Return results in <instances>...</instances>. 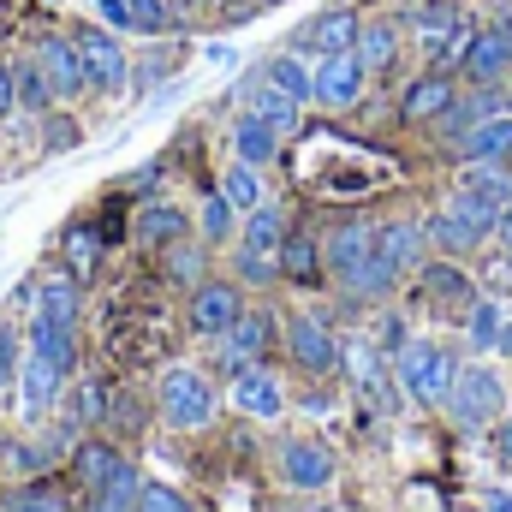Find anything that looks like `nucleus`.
I'll return each mask as SVG.
<instances>
[{
  "mask_svg": "<svg viewBox=\"0 0 512 512\" xmlns=\"http://www.w3.org/2000/svg\"><path fill=\"white\" fill-rule=\"evenodd\" d=\"M495 221H501V209H489L477 191H453L447 197V209H435V221H429V239L441 245V251H453V256H465V251H477L489 233H495Z\"/></svg>",
  "mask_w": 512,
  "mask_h": 512,
  "instance_id": "obj_1",
  "label": "nucleus"
},
{
  "mask_svg": "<svg viewBox=\"0 0 512 512\" xmlns=\"http://www.w3.org/2000/svg\"><path fill=\"white\" fill-rule=\"evenodd\" d=\"M280 245H286V215L274 203H256L239 239V280L245 286H274L280 280Z\"/></svg>",
  "mask_w": 512,
  "mask_h": 512,
  "instance_id": "obj_2",
  "label": "nucleus"
},
{
  "mask_svg": "<svg viewBox=\"0 0 512 512\" xmlns=\"http://www.w3.org/2000/svg\"><path fill=\"white\" fill-rule=\"evenodd\" d=\"M393 370H399V387H405L411 399H423V405H447L453 376H459V364H453L441 346H429V340H405V346L393 352Z\"/></svg>",
  "mask_w": 512,
  "mask_h": 512,
  "instance_id": "obj_3",
  "label": "nucleus"
},
{
  "mask_svg": "<svg viewBox=\"0 0 512 512\" xmlns=\"http://www.w3.org/2000/svg\"><path fill=\"white\" fill-rule=\"evenodd\" d=\"M155 399H161V417L173 429H209L215 423V387L203 382L191 364H173L161 376V387H155Z\"/></svg>",
  "mask_w": 512,
  "mask_h": 512,
  "instance_id": "obj_4",
  "label": "nucleus"
},
{
  "mask_svg": "<svg viewBox=\"0 0 512 512\" xmlns=\"http://www.w3.org/2000/svg\"><path fill=\"white\" fill-rule=\"evenodd\" d=\"M501 405H507V387H501V376H495L489 364H465V370L453 376L447 411H453L459 429H489V423L501 417Z\"/></svg>",
  "mask_w": 512,
  "mask_h": 512,
  "instance_id": "obj_5",
  "label": "nucleus"
},
{
  "mask_svg": "<svg viewBox=\"0 0 512 512\" xmlns=\"http://www.w3.org/2000/svg\"><path fill=\"white\" fill-rule=\"evenodd\" d=\"M465 78L471 84H501L512 72V0H495V12H489V30H477L471 36V48H465Z\"/></svg>",
  "mask_w": 512,
  "mask_h": 512,
  "instance_id": "obj_6",
  "label": "nucleus"
},
{
  "mask_svg": "<svg viewBox=\"0 0 512 512\" xmlns=\"http://www.w3.org/2000/svg\"><path fill=\"white\" fill-rule=\"evenodd\" d=\"M364 84H370V66L358 60V48L328 54V60L310 66V102H316V108H352V102L364 96Z\"/></svg>",
  "mask_w": 512,
  "mask_h": 512,
  "instance_id": "obj_7",
  "label": "nucleus"
},
{
  "mask_svg": "<svg viewBox=\"0 0 512 512\" xmlns=\"http://www.w3.org/2000/svg\"><path fill=\"white\" fill-rule=\"evenodd\" d=\"M72 42H78V54H84V78H90V90L120 96V90L131 84V60H126V48H120L114 30H78Z\"/></svg>",
  "mask_w": 512,
  "mask_h": 512,
  "instance_id": "obj_8",
  "label": "nucleus"
},
{
  "mask_svg": "<svg viewBox=\"0 0 512 512\" xmlns=\"http://www.w3.org/2000/svg\"><path fill=\"white\" fill-rule=\"evenodd\" d=\"M358 12L352 6H334V12H316L310 24H298L292 30V54H316V60H328V54H346V48H358Z\"/></svg>",
  "mask_w": 512,
  "mask_h": 512,
  "instance_id": "obj_9",
  "label": "nucleus"
},
{
  "mask_svg": "<svg viewBox=\"0 0 512 512\" xmlns=\"http://www.w3.org/2000/svg\"><path fill=\"white\" fill-rule=\"evenodd\" d=\"M286 346H292V364L310 370V376H334L340 358H346L322 316H292V322H286Z\"/></svg>",
  "mask_w": 512,
  "mask_h": 512,
  "instance_id": "obj_10",
  "label": "nucleus"
},
{
  "mask_svg": "<svg viewBox=\"0 0 512 512\" xmlns=\"http://www.w3.org/2000/svg\"><path fill=\"white\" fill-rule=\"evenodd\" d=\"M30 60L48 72V84H54V96H60V102H72L78 90H90V78H84V54H78V42H72V36H36Z\"/></svg>",
  "mask_w": 512,
  "mask_h": 512,
  "instance_id": "obj_11",
  "label": "nucleus"
},
{
  "mask_svg": "<svg viewBox=\"0 0 512 512\" xmlns=\"http://www.w3.org/2000/svg\"><path fill=\"white\" fill-rule=\"evenodd\" d=\"M239 316H245V292H239L233 280H203V286L191 292V328H197V334H215V340H221Z\"/></svg>",
  "mask_w": 512,
  "mask_h": 512,
  "instance_id": "obj_12",
  "label": "nucleus"
},
{
  "mask_svg": "<svg viewBox=\"0 0 512 512\" xmlns=\"http://www.w3.org/2000/svg\"><path fill=\"white\" fill-rule=\"evenodd\" d=\"M370 256H376V227H370V221H346L340 233H328V245H322V268L346 286Z\"/></svg>",
  "mask_w": 512,
  "mask_h": 512,
  "instance_id": "obj_13",
  "label": "nucleus"
},
{
  "mask_svg": "<svg viewBox=\"0 0 512 512\" xmlns=\"http://www.w3.org/2000/svg\"><path fill=\"white\" fill-rule=\"evenodd\" d=\"M268 334H274V322H268V310H245L227 334H221V364H227V376H239V370H251L256 358L268 352Z\"/></svg>",
  "mask_w": 512,
  "mask_h": 512,
  "instance_id": "obj_14",
  "label": "nucleus"
},
{
  "mask_svg": "<svg viewBox=\"0 0 512 512\" xmlns=\"http://www.w3.org/2000/svg\"><path fill=\"white\" fill-rule=\"evenodd\" d=\"M489 114H507V102H501V90H495V84H477L471 96H453V108L441 114V137L459 149V143H465L471 131L483 126Z\"/></svg>",
  "mask_w": 512,
  "mask_h": 512,
  "instance_id": "obj_15",
  "label": "nucleus"
},
{
  "mask_svg": "<svg viewBox=\"0 0 512 512\" xmlns=\"http://www.w3.org/2000/svg\"><path fill=\"white\" fill-rule=\"evenodd\" d=\"M453 78L447 72H429V78H411V90L399 96V120L405 126H429V120H441L447 108H453Z\"/></svg>",
  "mask_w": 512,
  "mask_h": 512,
  "instance_id": "obj_16",
  "label": "nucleus"
},
{
  "mask_svg": "<svg viewBox=\"0 0 512 512\" xmlns=\"http://www.w3.org/2000/svg\"><path fill=\"white\" fill-rule=\"evenodd\" d=\"M280 477H286L292 489H328L334 453H328L322 441H286V447H280Z\"/></svg>",
  "mask_w": 512,
  "mask_h": 512,
  "instance_id": "obj_17",
  "label": "nucleus"
},
{
  "mask_svg": "<svg viewBox=\"0 0 512 512\" xmlns=\"http://www.w3.org/2000/svg\"><path fill=\"white\" fill-rule=\"evenodd\" d=\"M239 102H245V114H256L262 126H274L280 137H286V131H298V114H304V108H298L292 96H280V90H274V84H268L262 72L239 84Z\"/></svg>",
  "mask_w": 512,
  "mask_h": 512,
  "instance_id": "obj_18",
  "label": "nucleus"
},
{
  "mask_svg": "<svg viewBox=\"0 0 512 512\" xmlns=\"http://www.w3.org/2000/svg\"><path fill=\"white\" fill-rule=\"evenodd\" d=\"M233 405H239L245 417H280L286 387H280V376H274V370L251 364V370H239V376H233Z\"/></svg>",
  "mask_w": 512,
  "mask_h": 512,
  "instance_id": "obj_19",
  "label": "nucleus"
},
{
  "mask_svg": "<svg viewBox=\"0 0 512 512\" xmlns=\"http://www.w3.org/2000/svg\"><path fill=\"white\" fill-rule=\"evenodd\" d=\"M376 256H382L393 274L423 268V227L417 221H387L382 233H376Z\"/></svg>",
  "mask_w": 512,
  "mask_h": 512,
  "instance_id": "obj_20",
  "label": "nucleus"
},
{
  "mask_svg": "<svg viewBox=\"0 0 512 512\" xmlns=\"http://www.w3.org/2000/svg\"><path fill=\"white\" fill-rule=\"evenodd\" d=\"M173 239H185V209H173V203H143V209H137V245L167 251Z\"/></svg>",
  "mask_w": 512,
  "mask_h": 512,
  "instance_id": "obj_21",
  "label": "nucleus"
},
{
  "mask_svg": "<svg viewBox=\"0 0 512 512\" xmlns=\"http://www.w3.org/2000/svg\"><path fill=\"white\" fill-rule=\"evenodd\" d=\"M30 322H42V328H72V334H78V286H72V280H42Z\"/></svg>",
  "mask_w": 512,
  "mask_h": 512,
  "instance_id": "obj_22",
  "label": "nucleus"
},
{
  "mask_svg": "<svg viewBox=\"0 0 512 512\" xmlns=\"http://www.w3.org/2000/svg\"><path fill=\"white\" fill-rule=\"evenodd\" d=\"M18 376H24V417H42V411L54 405L60 382H66V376H60V370H54L48 358H36V352H30V358L18 364Z\"/></svg>",
  "mask_w": 512,
  "mask_h": 512,
  "instance_id": "obj_23",
  "label": "nucleus"
},
{
  "mask_svg": "<svg viewBox=\"0 0 512 512\" xmlns=\"http://www.w3.org/2000/svg\"><path fill=\"white\" fill-rule=\"evenodd\" d=\"M459 155L465 161H507L512 155V114H489L483 126L459 143Z\"/></svg>",
  "mask_w": 512,
  "mask_h": 512,
  "instance_id": "obj_24",
  "label": "nucleus"
},
{
  "mask_svg": "<svg viewBox=\"0 0 512 512\" xmlns=\"http://www.w3.org/2000/svg\"><path fill=\"white\" fill-rule=\"evenodd\" d=\"M393 54H399V24H387V18H364V24H358V60H364L370 72H387Z\"/></svg>",
  "mask_w": 512,
  "mask_h": 512,
  "instance_id": "obj_25",
  "label": "nucleus"
},
{
  "mask_svg": "<svg viewBox=\"0 0 512 512\" xmlns=\"http://www.w3.org/2000/svg\"><path fill=\"white\" fill-rule=\"evenodd\" d=\"M233 149H239V161L262 167V161H274V155H280V131L262 126L256 114H239V120H233Z\"/></svg>",
  "mask_w": 512,
  "mask_h": 512,
  "instance_id": "obj_26",
  "label": "nucleus"
},
{
  "mask_svg": "<svg viewBox=\"0 0 512 512\" xmlns=\"http://www.w3.org/2000/svg\"><path fill=\"white\" fill-rule=\"evenodd\" d=\"M262 78H268V84H274L280 96H292L298 108L310 102V66H304V60H298L292 48H286V54H268V60H262Z\"/></svg>",
  "mask_w": 512,
  "mask_h": 512,
  "instance_id": "obj_27",
  "label": "nucleus"
},
{
  "mask_svg": "<svg viewBox=\"0 0 512 512\" xmlns=\"http://www.w3.org/2000/svg\"><path fill=\"white\" fill-rule=\"evenodd\" d=\"M30 352L48 358L60 376L78 370V334H72V328H42V322H30Z\"/></svg>",
  "mask_w": 512,
  "mask_h": 512,
  "instance_id": "obj_28",
  "label": "nucleus"
},
{
  "mask_svg": "<svg viewBox=\"0 0 512 512\" xmlns=\"http://www.w3.org/2000/svg\"><path fill=\"white\" fill-rule=\"evenodd\" d=\"M459 185H465V191H477L489 209H507V203H512V173L501 167V161H471Z\"/></svg>",
  "mask_w": 512,
  "mask_h": 512,
  "instance_id": "obj_29",
  "label": "nucleus"
},
{
  "mask_svg": "<svg viewBox=\"0 0 512 512\" xmlns=\"http://www.w3.org/2000/svg\"><path fill=\"white\" fill-rule=\"evenodd\" d=\"M12 90H18V108H24V114H36V120H42V114L60 102V96H54V84H48V72H42L36 60L12 66Z\"/></svg>",
  "mask_w": 512,
  "mask_h": 512,
  "instance_id": "obj_30",
  "label": "nucleus"
},
{
  "mask_svg": "<svg viewBox=\"0 0 512 512\" xmlns=\"http://www.w3.org/2000/svg\"><path fill=\"white\" fill-rule=\"evenodd\" d=\"M126 6H131V30H137L143 42H167L173 24H179L173 0H126Z\"/></svg>",
  "mask_w": 512,
  "mask_h": 512,
  "instance_id": "obj_31",
  "label": "nucleus"
},
{
  "mask_svg": "<svg viewBox=\"0 0 512 512\" xmlns=\"http://www.w3.org/2000/svg\"><path fill=\"white\" fill-rule=\"evenodd\" d=\"M120 465H126V459H120L114 447H102V441H90V447H78V477L90 483V495H96V489H108Z\"/></svg>",
  "mask_w": 512,
  "mask_h": 512,
  "instance_id": "obj_32",
  "label": "nucleus"
},
{
  "mask_svg": "<svg viewBox=\"0 0 512 512\" xmlns=\"http://www.w3.org/2000/svg\"><path fill=\"white\" fill-rule=\"evenodd\" d=\"M280 274H286V280H316V274H322V245L286 233V245H280Z\"/></svg>",
  "mask_w": 512,
  "mask_h": 512,
  "instance_id": "obj_33",
  "label": "nucleus"
},
{
  "mask_svg": "<svg viewBox=\"0 0 512 512\" xmlns=\"http://www.w3.org/2000/svg\"><path fill=\"white\" fill-rule=\"evenodd\" d=\"M221 197H227L233 209H245V215L262 203V185H256V167H251V161H233V167L221 173Z\"/></svg>",
  "mask_w": 512,
  "mask_h": 512,
  "instance_id": "obj_34",
  "label": "nucleus"
},
{
  "mask_svg": "<svg viewBox=\"0 0 512 512\" xmlns=\"http://www.w3.org/2000/svg\"><path fill=\"white\" fill-rule=\"evenodd\" d=\"M346 364H352L358 387H364V393H370L376 405H393V399H387V370H382V358H376L370 346H352V352H346Z\"/></svg>",
  "mask_w": 512,
  "mask_h": 512,
  "instance_id": "obj_35",
  "label": "nucleus"
},
{
  "mask_svg": "<svg viewBox=\"0 0 512 512\" xmlns=\"http://www.w3.org/2000/svg\"><path fill=\"white\" fill-rule=\"evenodd\" d=\"M459 30V6L453 0H423L417 6V36L423 42H441V36H453Z\"/></svg>",
  "mask_w": 512,
  "mask_h": 512,
  "instance_id": "obj_36",
  "label": "nucleus"
},
{
  "mask_svg": "<svg viewBox=\"0 0 512 512\" xmlns=\"http://www.w3.org/2000/svg\"><path fill=\"white\" fill-rule=\"evenodd\" d=\"M423 292H429V298H453V304H477V298H471V280H465L459 268H447V262L423 268Z\"/></svg>",
  "mask_w": 512,
  "mask_h": 512,
  "instance_id": "obj_37",
  "label": "nucleus"
},
{
  "mask_svg": "<svg viewBox=\"0 0 512 512\" xmlns=\"http://www.w3.org/2000/svg\"><path fill=\"white\" fill-rule=\"evenodd\" d=\"M66 262H72V274H90L96 262H102V233L96 227H66Z\"/></svg>",
  "mask_w": 512,
  "mask_h": 512,
  "instance_id": "obj_38",
  "label": "nucleus"
},
{
  "mask_svg": "<svg viewBox=\"0 0 512 512\" xmlns=\"http://www.w3.org/2000/svg\"><path fill=\"white\" fill-rule=\"evenodd\" d=\"M167 274H173L179 286H191V292H197V286H203V251H197V245H185V239H173V245H167Z\"/></svg>",
  "mask_w": 512,
  "mask_h": 512,
  "instance_id": "obj_39",
  "label": "nucleus"
},
{
  "mask_svg": "<svg viewBox=\"0 0 512 512\" xmlns=\"http://www.w3.org/2000/svg\"><path fill=\"white\" fill-rule=\"evenodd\" d=\"M227 233H233V203H227L221 191H209V197H203V239L221 245Z\"/></svg>",
  "mask_w": 512,
  "mask_h": 512,
  "instance_id": "obj_40",
  "label": "nucleus"
},
{
  "mask_svg": "<svg viewBox=\"0 0 512 512\" xmlns=\"http://www.w3.org/2000/svg\"><path fill=\"white\" fill-rule=\"evenodd\" d=\"M6 512H66V495L60 489H48V483H30V489H18L12 495V507Z\"/></svg>",
  "mask_w": 512,
  "mask_h": 512,
  "instance_id": "obj_41",
  "label": "nucleus"
},
{
  "mask_svg": "<svg viewBox=\"0 0 512 512\" xmlns=\"http://www.w3.org/2000/svg\"><path fill=\"white\" fill-rule=\"evenodd\" d=\"M137 512H191V501L179 489H167V483H143L137 489Z\"/></svg>",
  "mask_w": 512,
  "mask_h": 512,
  "instance_id": "obj_42",
  "label": "nucleus"
},
{
  "mask_svg": "<svg viewBox=\"0 0 512 512\" xmlns=\"http://www.w3.org/2000/svg\"><path fill=\"white\" fill-rule=\"evenodd\" d=\"M495 334H501V304H471V340L495 352Z\"/></svg>",
  "mask_w": 512,
  "mask_h": 512,
  "instance_id": "obj_43",
  "label": "nucleus"
},
{
  "mask_svg": "<svg viewBox=\"0 0 512 512\" xmlns=\"http://www.w3.org/2000/svg\"><path fill=\"white\" fill-rule=\"evenodd\" d=\"M12 459H18V471H48L60 459V447L54 441H24V447H12Z\"/></svg>",
  "mask_w": 512,
  "mask_h": 512,
  "instance_id": "obj_44",
  "label": "nucleus"
},
{
  "mask_svg": "<svg viewBox=\"0 0 512 512\" xmlns=\"http://www.w3.org/2000/svg\"><path fill=\"white\" fill-rule=\"evenodd\" d=\"M108 417V393H102V382H84L78 387V423H102Z\"/></svg>",
  "mask_w": 512,
  "mask_h": 512,
  "instance_id": "obj_45",
  "label": "nucleus"
},
{
  "mask_svg": "<svg viewBox=\"0 0 512 512\" xmlns=\"http://www.w3.org/2000/svg\"><path fill=\"white\" fill-rule=\"evenodd\" d=\"M12 376H18V340H12V328L0 322V387H12Z\"/></svg>",
  "mask_w": 512,
  "mask_h": 512,
  "instance_id": "obj_46",
  "label": "nucleus"
},
{
  "mask_svg": "<svg viewBox=\"0 0 512 512\" xmlns=\"http://www.w3.org/2000/svg\"><path fill=\"white\" fill-rule=\"evenodd\" d=\"M96 12H102L114 30H131V6H126V0H96Z\"/></svg>",
  "mask_w": 512,
  "mask_h": 512,
  "instance_id": "obj_47",
  "label": "nucleus"
},
{
  "mask_svg": "<svg viewBox=\"0 0 512 512\" xmlns=\"http://www.w3.org/2000/svg\"><path fill=\"white\" fill-rule=\"evenodd\" d=\"M84 512H137V501H120V495H90Z\"/></svg>",
  "mask_w": 512,
  "mask_h": 512,
  "instance_id": "obj_48",
  "label": "nucleus"
},
{
  "mask_svg": "<svg viewBox=\"0 0 512 512\" xmlns=\"http://www.w3.org/2000/svg\"><path fill=\"white\" fill-rule=\"evenodd\" d=\"M18 108V90H12V66L0 60V114H12Z\"/></svg>",
  "mask_w": 512,
  "mask_h": 512,
  "instance_id": "obj_49",
  "label": "nucleus"
},
{
  "mask_svg": "<svg viewBox=\"0 0 512 512\" xmlns=\"http://www.w3.org/2000/svg\"><path fill=\"white\" fill-rule=\"evenodd\" d=\"M155 173H161L155 161H149V167H137V173H131V191H149V185H155Z\"/></svg>",
  "mask_w": 512,
  "mask_h": 512,
  "instance_id": "obj_50",
  "label": "nucleus"
},
{
  "mask_svg": "<svg viewBox=\"0 0 512 512\" xmlns=\"http://www.w3.org/2000/svg\"><path fill=\"white\" fill-rule=\"evenodd\" d=\"M495 233L507 239V251H512V203H507V209H501V221H495Z\"/></svg>",
  "mask_w": 512,
  "mask_h": 512,
  "instance_id": "obj_51",
  "label": "nucleus"
},
{
  "mask_svg": "<svg viewBox=\"0 0 512 512\" xmlns=\"http://www.w3.org/2000/svg\"><path fill=\"white\" fill-rule=\"evenodd\" d=\"M495 352H507V358H512V322H501V334H495Z\"/></svg>",
  "mask_w": 512,
  "mask_h": 512,
  "instance_id": "obj_52",
  "label": "nucleus"
},
{
  "mask_svg": "<svg viewBox=\"0 0 512 512\" xmlns=\"http://www.w3.org/2000/svg\"><path fill=\"white\" fill-rule=\"evenodd\" d=\"M489 512H512V495H507V489H495V495H489Z\"/></svg>",
  "mask_w": 512,
  "mask_h": 512,
  "instance_id": "obj_53",
  "label": "nucleus"
},
{
  "mask_svg": "<svg viewBox=\"0 0 512 512\" xmlns=\"http://www.w3.org/2000/svg\"><path fill=\"white\" fill-rule=\"evenodd\" d=\"M501 459H512V417L501 423Z\"/></svg>",
  "mask_w": 512,
  "mask_h": 512,
  "instance_id": "obj_54",
  "label": "nucleus"
},
{
  "mask_svg": "<svg viewBox=\"0 0 512 512\" xmlns=\"http://www.w3.org/2000/svg\"><path fill=\"white\" fill-rule=\"evenodd\" d=\"M197 6H209V0H173V12L185 18V12H197Z\"/></svg>",
  "mask_w": 512,
  "mask_h": 512,
  "instance_id": "obj_55",
  "label": "nucleus"
}]
</instances>
